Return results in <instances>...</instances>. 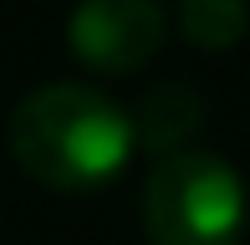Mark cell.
I'll return each instance as SVG.
<instances>
[{"label": "cell", "instance_id": "1", "mask_svg": "<svg viewBox=\"0 0 250 245\" xmlns=\"http://www.w3.org/2000/svg\"><path fill=\"white\" fill-rule=\"evenodd\" d=\"M10 153L46 189H97L128 163L133 122L107 92L82 82H51L10 118Z\"/></svg>", "mask_w": 250, "mask_h": 245}, {"label": "cell", "instance_id": "2", "mask_svg": "<svg viewBox=\"0 0 250 245\" xmlns=\"http://www.w3.org/2000/svg\"><path fill=\"white\" fill-rule=\"evenodd\" d=\"M143 230L153 245H235L245 230V184L220 153H164L143 184Z\"/></svg>", "mask_w": 250, "mask_h": 245}, {"label": "cell", "instance_id": "3", "mask_svg": "<svg viewBox=\"0 0 250 245\" xmlns=\"http://www.w3.org/2000/svg\"><path fill=\"white\" fill-rule=\"evenodd\" d=\"M66 36L87 66L133 72L164 46V10L158 0H82Z\"/></svg>", "mask_w": 250, "mask_h": 245}, {"label": "cell", "instance_id": "4", "mask_svg": "<svg viewBox=\"0 0 250 245\" xmlns=\"http://www.w3.org/2000/svg\"><path fill=\"white\" fill-rule=\"evenodd\" d=\"M128 122H133V138L148 143L153 153H179L184 138L204 122V102H199L194 87L164 82V87H153V92L138 102V113H133Z\"/></svg>", "mask_w": 250, "mask_h": 245}, {"label": "cell", "instance_id": "5", "mask_svg": "<svg viewBox=\"0 0 250 245\" xmlns=\"http://www.w3.org/2000/svg\"><path fill=\"white\" fill-rule=\"evenodd\" d=\"M179 26L204 51H230L250 26V5L245 0H184L179 5Z\"/></svg>", "mask_w": 250, "mask_h": 245}]
</instances>
